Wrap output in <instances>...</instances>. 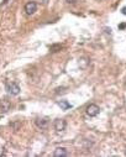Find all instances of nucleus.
<instances>
[{
  "instance_id": "f257e3e1",
  "label": "nucleus",
  "mask_w": 126,
  "mask_h": 157,
  "mask_svg": "<svg viewBox=\"0 0 126 157\" xmlns=\"http://www.w3.org/2000/svg\"><path fill=\"white\" fill-rule=\"evenodd\" d=\"M5 90L9 94H11V95H19L21 89H20L19 84H16L15 82H11V83H6L5 84Z\"/></svg>"
},
{
  "instance_id": "f03ea898",
  "label": "nucleus",
  "mask_w": 126,
  "mask_h": 157,
  "mask_svg": "<svg viewBox=\"0 0 126 157\" xmlns=\"http://www.w3.org/2000/svg\"><path fill=\"white\" fill-rule=\"evenodd\" d=\"M53 128L58 134L63 132L67 129V121L66 120H63V119H57V120H55V123H53Z\"/></svg>"
},
{
  "instance_id": "7ed1b4c3",
  "label": "nucleus",
  "mask_w": 126,
  "mask_h": 157,
  "mask_svg": "<svg viewBox=\"0 0 126 157\" xmlns=\"http://www.w3.org/2000/svg\"><path fill=\"white\" fill-rule=\"evenodd\" d=\"M85 113H87L88 116L94 118V116H97V115L100 113V108H99L97 104H90V105H88Z\"/></svg>"
},
{
  "instance_id": "20e7f679",
  "label": "nucleus",
  "mask_w": 126,
  "mask_h": 157,
  "mask_svg": "<svg viewBox=\"0 0 126 157\" xmlns=\"http://www.w3.org/2000/svg\"><path fill=\"white\" fill-rule=\"evenodd\" d=\"M35 125L41 130H46L50 125V120L47 118H38L35 120Z\"/></svg>"
},
{
  "instance_id": "39448f33",
  "label": "nucleus",
  "mask_w": 126,
  "mask_h": 157,
  "mask_svg": "<svg viewBox=\"0 0 126 157\" xmlns=\"http://www.w3.org/2000/svg\"><path fill=\"white\" fill-rule=\"evenodd\" d=\"M11 108H13V104H11V102H10L9 99L4 98V99L0 100V109H1L3 113H8Z\"/></svg>"
},
{
  "instance_id": "423d86ee",
  "label": "nucleus",
  "mask_w": 126,
  "mask_h": 157,
  "mask_svg": "<svg viewBox=\"0 0 126 157\" xmlns=\"http://www.w3.org/2000/svg\"><path fill=\"white\" fill-rule=\"evenodd\" d=\"M25 11L27 15H32L37 11V4L35 1H29L27 4L25 5Z\"/></svg>"
},
{
  "instance_id": "0eeeda50",
  "label": "nucleus",
  "mask_w": 126,
  "mask_h": 157,
  "mask_svg": "<svg viewBox=\"0 0 126 157\" xmlns=\"http://www.w3.org/2000/svg\"><path fill=\"white\" fill-rule=\"evenodd\" d=\"M53 156L55 157H67V156H69V152L64 147H57L53 151Z\"/></svg>"
},
{
  "instance_id": "6e6552de",
  "label": "nucleus",
  "mask_w": 126,
  "mask_h": 157,
  "mask_svg": "<svg viewBox=\"0 0 126 157\" xmlns=\"http://www.w3.org/2000/svg\"><path fill=\"white\" fill-rule=\"evenodd\" d=\"M58 105L63 109V110H68L69 108H72V105L68 102H66V100H61V102H58Z\"/></svg>"
},
{
  "instance_id": "1a4fd4ad",
  "label": "nucleus",
  "mask_w": 126,
  "mask_h": 157,
  "mask_svg": "<svg viewBox=\"0 0 126 157\" xmlns=\"http://www.w3.org/2000/svg\"><path fill=\"white\" fill-rule=\"evenodd\" d=\"M62 50V45H52L50 47V51L51 52H58Z\"/></svg>"
},
{
  "instance_id": "9d476101",
  "label": "nucleus",
  "mask_w": 126,
  "mask_h": 157,
  "mask_svg": "<svg viewBox=\"0 0 126 157\" xmlns=\"http://www.w3.org/2000/svg\"><path fill=\"white\" fill-rule=\"evenodd\" d=\"M66 1L68 3V4H71V5H73V4H77L79 0H66Z\"/></svg>"
},
{
  "instance_id": "9b49d317",
  "label": "nucleus",
  "mask_w": 126,
  "mask_h": 157,
  "mask_svg": "<svg viewBox=\"0 0 126 157\" xmlns=\"http://www.w3.org/2000/svg\"><path fill=\"white\" fill-rule=\"evenodd\" d=\"M119 29H120V30H124V29H126V24L124 22V24H121V25H119Z\"/></svg>"
},
{
  "instance_id": "f8f14e48",
  "label": "nucleus",
  "mask_w": 126,
  "mask_h": 157,
  "mask_svg": "<svg viewBox=\"0 0 126 157\" xmlns=\"http://www.w3.org/2000/svg\"><path fill=\"white\" fill-rule=\"evenodd\" d=\"M121 13H123L124 15H126V6H124V8L121 9Z\"/></svg>"
}]
</instances>
